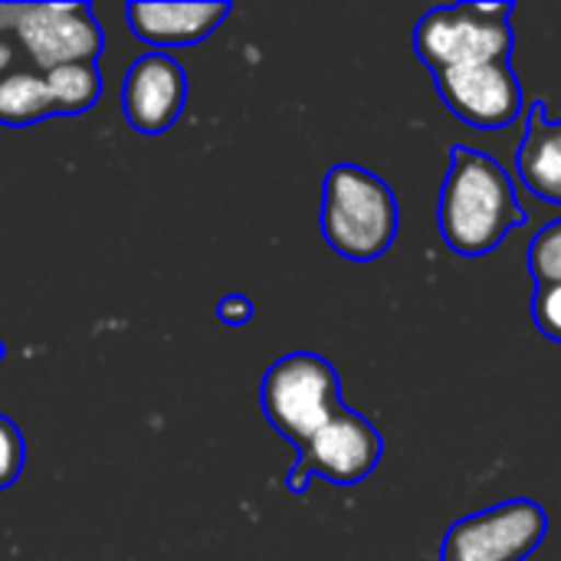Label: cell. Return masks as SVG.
Returning <instances> with one entry per match:
<instances>
[{
  "mask_svg": "<svg viewBox=\"0 0 561 561\" xmlns=\"http://www.w3.org/2000/svg\"><path fill=\"white\" fill-rule=\"evenodd\" d=\"M523 224L526 210L506 168L483 151L454 148L440 191V233L447 247L463 256H483Z\"/></svg>",
  "mask_w": 561,
  "mask_h": 561,
  "instance_id": "obj_1",
  "label": "cell"
},
{
  "mask_svg": "<svg viewBox=\"0 0 561 561\" xmlns=\"http://www.w3.org/2000/svg\"><path fill=\"white\" fill-rule=\"evenodd\" d=\"M319 224L339 256L368 263L398 237V201L378 174L358 164H335L325 174Z\"/></svg>",
  "mask_w": 561,
  "mask_h": 561,
  "instance_id": "obj_2",
  "label": "cell"
},
{
  "mask_svg": "<svg viewBox=\"0 0 561 561\" xmlns=\"http://www.w3.org/2000/svg\"><path fill=\"white\" fill-rule=\"evenodd\" d=\"M513 3H460L437 7L421 16L414 30L417 56L434 69H463L483 62H510L513 26L506 16Z\"/></svg>",
  "mask_w": 561,
  "mask_h": 561,
  "instance_id": "obj_3",
  "label": "cell"
},
{
  "mask_svg": "<svg viewBox=\"0 0 561 561\" xmlns=\"http://www.w3.org/2000/svg\"><path fill=\"white\" fill-rule=\"evenodd\" d=\"M339 391V375L322 355L293 352L266 371L260 404L266 421L299 450L342 411Z\"/></svg>",
  "mask_w": 561,
  "mask_h": 561,
  "instance_id": "obj_4",
  "label": "cell"
},
{
  "mask_svg": "<svg viewBox=\"0 0 561 561\" xmlns=\"http://www.w3.org/2000/svg\"><path fill=\"white\" fill-rule=\"evenodd\" d=\"M381 454L385 440L375 431V424L342 408L322 431H316V437L306 447H299V460L289 470L286 486L293 493H306L312 477H322L335 486H355L375 473Z\"/></svg>",
  "mask_w": 561,
  "mask_h": 561,
  "instance_id": "obj_5",
  "label": "cell"
},
{
  "mask_svg": "<svg viewBox=\"0 0 561 561\" xmlns=\"http://www.w3.org/2000/svg\"><path fill=\"white\" fill-rule=\"evenodd\" d=\"M549 516L529 500H513L460 519L440 549V561H526L546 539Z\"/></svg>",
  "mask_w": 561,
  "mask_h": 561,
  "instance_id": "obj_6",
  "label": "cell"
},
{
  "mask_svg": "<svg viewBox=\"0 0 561 561\" xmlns=\"http://www.w3.org/2000/svg\"><path fill=\"white\" fill-rule=\"evenodd\" d=\"M13 36L39 72L95 62L102 49V30L89 3H20Z\"/></svg>",
  "mask_w": 561,
  "mask_h": 561,
  "instance_id": "obj_7",
  "label": "cell"
},
{
  "mask_svg": "<svg viewBox=\"0 0 561 561\" xmlns=\"http://www.w3.org/2000/svg\"><path fill=\"white\" fill-rule=\"evenodd\" d=\"M187 102V72L168 53H145L122 82L125 122L141 135H164Z\"/></svg>",
  "mask_w": 561,
  "mask_h": 561,
  "instance_id": "obj_8",
  "label": "cell"
},
{
  "mask_svg": "<svg viewBox=\"0 0 561 561\" xmlns=\"http://www.w3.org/2000/svg\"><path fill=\"white\" fill-rule=\"evenodd\" d=\"M437 89L450 112L473 128H506L523 108V89L510 62L437 72Z\"/></svg>",
  "mask_w": 561,
  "mask_h": 561,
  "instance_id": "obj_9",
  "label": "cell"
},
{
  "mask_svg": "<svg viewBox=\"0 0 561 561\" xmlns=\"http://www.w3.org/2000/svg\"><path fill=\"white\" fill-rule=\"evenodd\" d=\"M230 13V3L207 0V3H128L125 20L128 30L158 49L171 46H194L207 39L224 16Z\"/></svg>",
  "mask_w": 561,
  "mask_h": 561,
  "instance_id": "obj_10",
  "label": "cell"
},
{
  "mask_svg": "<svg viewBox=\"0 0 561 561\" xmlns=\"http://www.w3.org/2000/svg\"><path fill=\"white\" fill-rule=\"evenodd\" d=\"M519 174L533 194L561 204V122L549 125L542 105L529 115V131L519 148Z\"/></svg>",
  "mask_w": 561,
  "mask_h": 561,
  "instance_id": "obj_11",
  "label": "cell"
},
{
  "mask_svg": "<svg viewBox=\"0 0 561 561\" xmlns=\"http://www.w3.org/2000/svg\"><path fill=\"white\" fill-rule=\"evenodd\" d=\"M49 115H56V112H53V95H49L43 72L10 69L0 76V125L26 128Z\"/></svg>",
  "mask_w": 561,
  "mask_h": 561,
  "instance_id": "obj_12",
  "label": "cell"
},
{
  "mask_svg": "<svg viewBox=\"0 0 561 561\" xmlns=\"http://www.w3.org/2000/svg\"><path fill=\"white\" fill-rule=\"evenodd\" d=\"M43 76H46L56 115H82L99 102L102 79H99L95 62H69V66L49 69Z\"/></svg>",
  "mask_w": 561,
  "mask_h": 561,
  "instance_id": "obj_13",
  "label": "cell"
},
{
  "mask_svg": "<svg viewBox=\"0 0 561 561\" xmlns=\"http://www.w3.org/2000/svg\"><path fill=\"white\" fill-rule=\"evenodd\" d=\"M529 270L542 286H561V220L549 224L529 247Z\"/></svg>",
  "mask_w": 561,
  "mask_h": 561,
  "instance_id": "obj_14",
  "label": "cell"
},
{
  "mask_svg": "<svg viewBox=\"0 0 561 561\" xmlns=\"http://www.w3.org/2000/svg\"><path fill=\"white\" fill-rule=\"evenodd\" d=\"M26 463V447H23V434L16 431V424L10 417L0 414V490L13 486L23 473Z\"/></svg>",
  "mask_w": 561,
  "mask_h": 561,
  "instance_id": "obj_15",
  "label": "cell"
},
{
  "mask_svg": "<svg viewBox=\"0 0 561 561\" xmlns=\"http://www.w3.org/2000/svg\"><path fill=\"white\" fill-rule=\"evenodd\" d=\"M533 319L539 332L552 342H561V286H542L533 299Z\"/></svg>",
  "mask_w": 561,
  "mask_h": 561,
  "instance_id": "obj_16",
  "label": "cell"
},
{
  "mask_svg": "<svg viewBox=\"0 0 561 561\" xmlns=\"http://www.w3.org/2000/svg\"><path fill=\"white\" fill-rule=\"evenodd\" d=\"M217 316L224 325H247L253 319V302L247 296H224L217 306Z\"/></svg>",
  "mask_w": 561,
  "mask_h": 561,
  "instance_id": "obj_17",
  "label": "cell"
},
{
  "mask_svg": "<svg viewBox=\"0 0 561 561\" xmlns=\"http://www.w3.org/2000/svg\"><path fill=\"white\" fill-rule=\"evenodd\" d=\"M20 16V3H0V39H7V33H13Z\"/></svg>",
  "mask_w": 561,
  "mask_h": 561,
  "instance_id": "obj_18",
  "label": "cell"
},
{
  "mask_svg": "<svg viewBox=\"0 0 561 561\" xmlns=\"http://www.w3.org/2000/svg\"><path fill=\"white\" fill-rule=\"evenodd\" d=\"M10 66H13V43L10 39H0V76L10 72Z\"/></svg>",
  "mask_w": 561,
  "mask_h": 561,
  "instance_id": "obj_19",
  "label": "cell"
},
{
  "mask_svg": "<svg viewBox=\"0 0 561 561\" xmlns=\"http://www.w3.org/2000/svg\"><path fill=\"white\" fill-rule=\"evenodd\" d=\"M3 355H7V348H3V342H0V362H3Z\"/></svg>",
  "mask_w": 561,
  "mask_h": 561,
  "instance_id": "obj_20",
  "label": "cell"
}]
</instances>
